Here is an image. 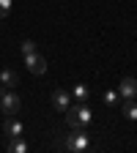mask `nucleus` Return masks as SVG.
<instances>
[{
  "label": "nucleus",
  "instance_id": "39448f33",
  "mask_svg": "<svg viewBox=\"0 0 137 153\" xmlns=\"http://www.w3.org/2000/svg\"><path fill=\"white\" fill-rule=\"evenodd\" d=\"M52 107L58 109V112H66L69 107H71V90H55L52 93Z\"/></svg>",
  "mask_w": 137,
  "mask_h": 153
},
{
  "label": "nucleus",
  "instance_id": "9d476101",
  "mask_svg": "<svg viewBox=\"0 0 137 153\" xmlns=\"http://www.w3.org/2000/svg\"><path fill=\"white\" fill-rule=\"evenodd\" d=\"M88 96H91V90H88V85H82V82L71 88V99H74V101H88Z\"/></svg>",
  "mask_w": 137,
  "mask_h": 153
},
{
  "label": "nucleus",
  "instance_id": "f03ea898",
  "mask_svg": "<svg viewBox=\"0 0 137 153\" xmlns=\"http://www.w3.org/2000/svg\"><path fill=\"white\" fill-rule=\"evenodd\" d=\"M22 107V99L14 93V88H0V109L6 115H16Z\"/></svg>",
  "mask_w": 137,
  "mask_h": 153
},
{
  "label": "nucleus",
  "instance_id": "f257e3e1",
  "mask_svg": "<svg viewBox=\"0 0 137 153\" xmlns=\"http://www.w3.org/2000/svg\"><path fill=\"white\" fill-rule=\"evenodd\" d=\"M66 123H69V128H82V126H88L91 123V118H93V112L88 109V104L85 101H77V104H71L66 112Z\"/></svg>",
  "mask_w": 137,
  "mask_h": 153
},
{
  "label": "nucleus",
  "instance_id": "ddd939ff",
  "mask_svg": "<svg viewBox=\"0 0 137 153\" xmlns=\"http://www.w3.org/2000/svg\"><path fill=\"white\" fill-rule=\"evenodd\" d=\"M19 49H22V57H25V55H33V52H36V41H30V38H25V41H22V47H19Z\"/></svg>",
  "mask_w": 137,
  "mask_h": 153
},
{
  "label": "nucleus",
  "instance_id": "6e6552de",
  "mask_svg": "<svg viewBox=\"0 0 137 153\" xmlns=\"http://www.w3.org/2000/svg\"><path fill=\"white\" fill-rule=\"evenodd\" d=\"M121 112L126 120H137V101L134 99H124L121 101Z\"/></svg>",
  "mask_w": 137,
  "mask_h": 153
},
{
  "label": "nucleus",
  "instance_id": "0eeeda50",
  "mask_svg": "<svg viewBox=\"0 0 137 153\" xmlns=\"http://www.w3.org/2000/svg\"><path fill=\"white\" fill-rule=\"evenodd\" d=\"M3 131H6V137H8V140L22 137V123H19V120H14V115H8V118H6V123H3Z\"/></svg>",
  "mask_w": 137,
  "mask_h": 153
},
{
  "label": "nucleus",
  "instance_id": "7ed1b4c3",
  "mask_svg": "<svg viewBox=\"0 0 137 153\" xmlns=\"http://www.w3.org/2000/svg\"><path fill=\"white\" fill-rule=\"evenodd\" d=\"M88 134L82 131V128H71V134H66V150L69 153H82V150H88Z\"/></svg>",
  "mask_w": 137,
  "mask_h": 153
},
{
  "label": "nucleus",
  "instance_id": "4468645a",
  "mask_svg": "<svg viewBox=\"0 0 137 153\" xmlns=\"http://www.w3.org/2000/svg\"><path fill=\"white\" fill-rule=\"evenodd\" d=\"M11 3H14V0H0V19H6L11 14Z\"/></svg>",
  "mask_w": 137,
  "mask_h": 153
},
{
  "label": "nucleus",
  "instance_id": "f8f14e48",
  "mask_svg": "<svg viewBox=\"0 0 137 153\" xmlns=\"http://www.w3.org/2000/svg\"><path fill=\"white\" fill-rule=\"evenodd\" d=\"M8 150H14V153H28V142H25L22 137H14V140L8 142Z\"/></svg>",
  "mask_w": 137,
  "mask_h": 153
},
{
  "label": "nucleus",
  "instance_id": "9b49d317",
  "mask_svg": "<svg viewBox=\"0 0 137 153\" xmlns=\"http://www.w3.org/2000/svg\"><path fill=\"white\" fill-rule=\"evenodd\" d=\"M121 101H124V99H121L118 90H107V93H104V104H107V107H121Z\"/></svg>",
  "mask_w": 137,
  "mask_h": 153
},
{
  "label": "nucleus",
  "instance_id": "1a4fd4ad",
  "mask_svg": "<svg viewBox=\"0 0 137 153\" xmlns=\"http://www.w3.org/2000/svg\"><path fill=\"white\" fill-rule=\"evenodd\" d=\"M0 85L3 88H16V71L14 68H0Z\"/></svg>",
  "mask_w": 137,
  "mask_h": 153
},
{
  "label": "nucleus",
  "instance_id": "423d86ee",
  "mask_svg": "<svg viewBox=\"0 0 137 153\" xmlns=\"http://www.w3.org/2000/svg\"><path fill=\"white\" fill-rule=\"evenodd\" d=\"M118 93H121V99H137V79L124 76L121 85H118Z\"/></svg>",
  "mask_w": 137,
  "mask_h": 153
},
{
  "label": "nucleus",
  "instance_id": "20e7f679",
  "mask_svg": "<svg viewBox=\"0 0 137 153\" xmlns=\"http://www.w3.org/2000/svg\"><path fill=\"white\" fill-rule=\"evenodd\" d=\"M25 68H28L30 74H36V76L47 74V60H44V55H38V52L25 55Z\"/></svg>",
  "mask_w": 137,
  "mask_h": 153
}]
</instances>
